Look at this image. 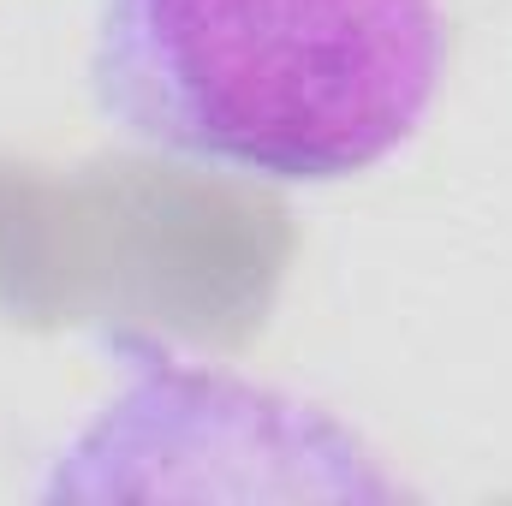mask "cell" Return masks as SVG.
Wrapping results in <instances>:
<instances>
[{
  "instance_id": "obj_1",
  "label": "cell",
  "mask_w": 512,
  "mask_h": 506,
  "mask_svg": "<svg viewBox=\"0 0 512 506\" xmlns=\"http://www.w3.org/2000/svg\"><path fill=\"white\" fill-rule=\"evenodd\" d=\"M441 66V0H102L90 90L173 161L334 185L417 137Z\"/></svg>"
},
{
  "instance_id": "obj_2",
  "label": "cell",
  "mask_w": 512,
  "mask_h": 506,
  "mask_svg": "<svg viewBox=\"0 0 512 506\" xmlns=\"http://www.w3.org/2000/svg\"><path fill=\"white\" fill-rule=\"evenodd\" d=\"M120 393L60 447L42 501L108 495H179L191 465H245L256 495H334L393 501L399 483L376 471L364 441L322 405L280 387L179 358L161 340L114 334Z\"/></svg>"
}]
</instances>
